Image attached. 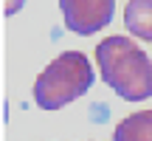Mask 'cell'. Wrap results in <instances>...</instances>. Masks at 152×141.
Segmentation results:
<instances>
[{
  "instance_id": "cell-1",
  "label": "cell",
  "mask_w": 152,
  "mask_h": 141,
  "mask_svg": "<svg viewBox=\"0 0 152 141\" xmlns=\"http://www.w3.org/2000/svg\"><path fill=\"white\" fill-rule=\"evenodd\" d=\"M96 62L102 79L127 102H144L152 96V59L132 43L130 37L102 40L96 45Z\"/></svg>"
},
{
  "instance_id": "cell-2",
  "label": "cell",
  "mask_w": 152,
  "mask_h": 141,
  "mask_svg": "<svg viewBox=\"0 0 152 141\" xmlns=\"http://www.w3.org/2000/svg\"><path fill=\"white\" fill-rule=\"evenodd\" d=\"M93 85V65L82 51H62L34 82V102L42 110H59L85 96Z\"/></svg>"
},
{
  "instance_id": "cell-3",
  "label": "cell",
  "mask_w": 152,
  "mask_h": 141,
  "mask_svg": "<svg viewBox=\"0 0 152 141\" xmlns=\"http://www.w3.org/2000/svg\"><path fill=\"white\" fill-rule=\"evenodd\" d=\"M65 28L82 37L102 31L115 11V0H59Z\"/></svg>"
},
{
  "instance_id": "cell-4",
  "label": "cell",
  "mask_w": 152,
  "mask_h": 141,
  "mask_svg": "<svg viewBox=\"0 0 152 141\" xmlns=\"http://www.w3.org/2000/svg\"><path fill=\"white\" fill-rule=\"evenodd\" d=\"M124 26L132 37L152 43V0H130L124 6Z\"/></svg>"
},
{
  "instance_id": "cell-5",
  "label": "cell",
  "mask_w": 152,
  "mask_h": 141,
  "mask_svg": "<svg viewBox=\"0 0 152 141\" xmlns=\"http://www.w3.org/2000/svg\"><path fill=\"white\" fill-rule=\"evenodd\" d=\"M113 141H152V110H138L118 121Z\"/></svg>"
},
{
  "instance_id": "cell-6",
  "label": "cell",
  "mask_w": 152,
  "mask_h": 141,
  "mask_svg": "<svg viewBox=\"0 0 152 141\" xmlns=\"http://www.w3.org/2000/svg\"><path fill=\"white\" fill-rule=\"evenodd\" d=\"M23 3H26V0H3V14H6V17H11L14 11H20V9H23Z\"/></svg>"
}]
</instances>
